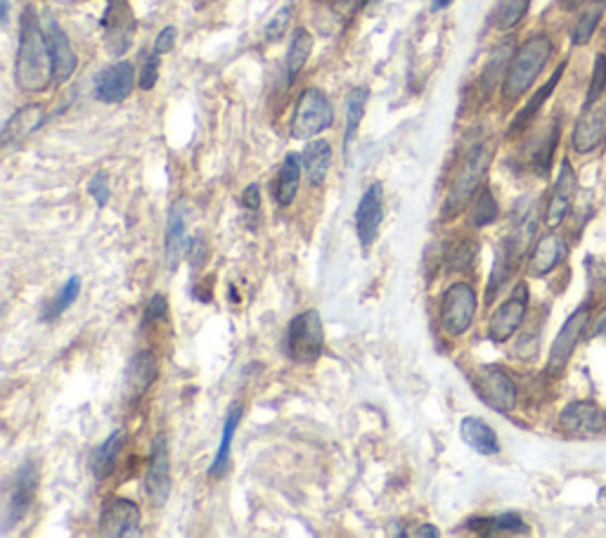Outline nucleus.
<instances>
[{"instance_id": "f257e3e1", "label": "nucleus", "mask_w": 606, "mask_h": 538, "mask_svg": "<svg viewBox=\"0 0 606 538\" xmlns=\"http://www.w3.org/2000/svg\"><path fill=\"white\" fill-rule=\"evenodd\" d=\"M15 81L24 93H43L55 81L48 38H45L34 8L24 10L19 19Z\"/></svg>"}, {"instance_id": "f03ea898", "label": "nucleus", "mask_w": 606, "mask_h": 538, "mask_svg": "<svg viewBox=\"0 0 606 538\" xmlns=\"http://www.w3.org/2000/svg\"><path fill=\"white\" fill-rule=\"evenodd\" d=\"M493 150L488 143H476L464 152V157L457 164L453 181H450L446 204H443V214L448 219L460 216L464 209L469 207V202L474 200V195L483 188V178H486L488 166H491Z\"/></svg>"}, {"instance_id": "7ed1b4c3", "label": "nucleus", "mask_w": 606, "mask_h": 538, "mask_svg": "<svg viewBox=\"0 0 606 538\" xmlns=\"http://www.w3.org/2000/svg\"><path fill=\"white\" fill-rule=\"evenodd\" d=\"M552 41L545 34H535L521 46L512 57L505 81H502V95L505 100H517L533 86L540 72L547 67L552 57Z\"/></svg>"}, {"instance_id": "20e7f679", "label": "nucleus", "mask_w": 606, "mask_h": 538, "mask_svg": "<svg viewBox=\"0 0 606 538\" xmlns=\"http://www.w3.org/2000/svg\"><path fill=\"white\" fill-rule=\"evenodd\" d=\"M325 347V328L315 309H308L296 316L287 328V354L296 363H313L322 356Z\"/></svg>"}, {"instance_id": "39448f33", "label": "nucleus", "mask_w": 606, "mask_h": 538, "mask_svg": "<svg viewBox=\"0 0 606 538\" xmlns=\"http://www.w3.org/2000/svg\"><path fill=\"white\" fill-rule=\"evenodd\" d=\"M334 124V107L325 93L308 88L301 93L292 117V136L296 140H311Z\"/></svg>"}, {"instance_id": "423d86ee", "label": "nucleus", "mask_w": 606, "mask_h": 538, "mask_svg": "<svg viewBox=\"0 0 606 538\" xmlns=\"http://www.w3.org/2000/svg\"><path fill=\"white\" fill-rule=\"evenodd\" d=\"M474 389L479 399L495 413H512L517 408L519 389L512 377L500 365H481L474 375Z\"/></svg>"}, {"instance_id": "0eeeda50", "label": "nucleus", "mask_w": 606, "mask_h": 538, "mask_svg": "<svg viewBox=\"0 0 606 538\" xmlns=\"http://www.w3.org/2000/svg\"><path fill=\"white\" fill-rule=\"evenodd\" d=\"M590 325V301L580 304L576 311L566 318V323L559 330V335L554 337L552 347H550V356H547V368L545 373L550 377H559L564 375L566 365H569L573 351L580 344V339L585 337Z\"/></svg>"}, {"instance_id": "6e6552de", "label": "nucleus", "mask_w": 606, "mask_h": 538, "mask_svg": "<svg viewBox=\"0 0 606 538\" xmlns=\"http://www.w3.org/2000/svg\"><path fill=\"white\" fill-rule=\"evenodd\" d=\"M476 309H479V297L469 283H455L443 292L441 299V325L450 337H462L472 328Z\"/></svg>"}, {"instance_id": "1a4fd4ad", "label": "nucleus", "mask_w": 606, "mask_h": 538, "mask_svg": "<svg viewBox=\"0 0 606 538\" xmlns=\"http://www.w3.org/2000/svg\"><path fill=\"white\" fill-rule=\"evenodd\" d=\"M528 285L519 283L514 287V292L509 294L507 301L495 309L491 316V323H488V339L495 344H505L517 335V330L524 325L526 313H528Z\"/></svg>"}, {"instance_id": "9d476101", "label": "nucleus", "mask_w": 606, "mask_h": 538, "mask_svg": "<svg viewBox=\"0 0 606 538\" xmlns=\"http://www.w3.org/2000/svg\"><path fill=\"white\" fill-rule=\"evenodd\" d=\"M557 427L566 437L592 439L606 432V411L595 401H571L559 413Z\"/></svg>"}, {"instance_id": "9b49d317", "label": "nucleus", "mask_w": 606, "mask_h": 538, "mask_svg": "<svg viewBox=\"0 0 606 538\" xmlns=\"http://www.w3.org/2000/svg\"><path fill=\"white\" fill-rule=\"evenodd\" d=\"M145 493L152 508H164L171 496V458L166 434H157L150 448V465L145 475Z\"/></svg>"}, {"instance_id": "f8f14e48", "label": "nucleus", "mask_w": 606, "mask_h": 538, "mask_svg": "<svg viewBox=\"0 0 606 538\" xmlns=\"http://www.w3.org/2000/svg\"><path fill=\"white\" fill-rule=\"evenodd\" d=\"M38 479H41V475H38V465L34 460H27V463L19 465L15 484H12L8 503H5L3 510V531H10L17 522H22L24 517H27L29 508L34 505Z\"/></svg>"}, {"instance_id": "ddd939ff", "label": "nucleus", "mask_w": 606, "mask_h": 538, "mask_svg": "<svg viewBox=\"0 0 606 538\" xmlns=\"http://www.w3.org/2000/svg\"><path fill=\"white\" fill-rule=\"evenodd\" d=\"M105 43L109 55L121 57L131 48L135 34V15L128 0H107V10L102 15Z\"/></svg>"}, {"instance_id": "4468645a", "label": "nucleus", "mask_w": 606, "mask_h": 538, "mask_svg": "<svg viewBox=\"0 0 606 538\" xmlns=\"http://www.w3.org/2000/svg\"><path fill=\"white\" fill-rule=\"evenodd\" d=\"M143 515L140 508L128 498H107L100 510V534L107 538H128L140 536Z\"/></svg>"}, {"instance_id": "2eb2a0df", "label": "nucleus", "mask_w": 606, "mask_h": 538, "mask_svg": "<svg viewBox=\"0 0 606 538\" xmlns=\"http://www.w3.org/2000/svg\"><path fill=\"white\" fill-rule=\"evenodd\" d=\"M576 192H578V176H576V171H573L571 159L564 157L562 166H559L557 183H554L550 202H547V209H545V226L547 228L554 230V228L562 226L573 207V200H576Z\"/></svg>"}, {"instance_id": "dca6fc26", "label": "nucleus", "mask_w": 606, "mask_h": 538, "mask_svg": "<svg viewBox=\"0 0 606 538\" xmlns=\"http://www.w3.org/2000/svg\"><path fill=\"white\" fill-rule=\"evenodd\" d=\"M135 86V67L131 62L121 60L109 64L107 69H102L95 79V98L105 105H119L124 102L128 95L133 93Z\"/></svg>"}, {"instance_id": "f3484780", "label": "nucleus", "mask_w": 606, "mask_h": 538, "mask_svg": "<svg viewBox=\"0 0 606 538\" xmlns=\"http://www.w3.org/2000/svg\"><path fill=\"white\" fill-rule=\"evenodd\" d=\"M606 143V107L592 105L583 107V114L573 126L571 147L578 155H590V152L599 150Z\"/></svg>"}, {"instance_id": "a211bd4d", "label": "nucleus", "mask_w": 606, "mask_h": 538, "mask_svg": "<svg viewBox=\"0 0 606 538\" xmlns=\"http://www.w3.org/2000/svg\"><path fill=\"white\" fill-rule=\"evenodd\" d=\"M384 221V190L379 183H372L360 197L356 209V233L363 247H370L377 240Z\"/></svg>"}, {"instance_id": "6ab92c4d", "label": "nucleus", "mask_w": 606, "mask_h": 538, "mask_svg": "<svg viewBox=\"0 0 606 538\" xmlns=\"http://www.w3.org/2000/svg\"><path fill=\"white\" fill-rule=\"evenodd\" d=\"M45 38H48L50 60H53L55 83L62 86V83H67L74 76L76 67H79V57H76L72 43H69L67 34H64L55 19H50L48 27H45Z\"/></svg>"}, {"instance_id": "aec40b11", "label": "nucleus", "mask_w": 606, "mask_h": 538, "mask_svg": "<svg viewBox=\"0 0 606 538\" xmlns=\"http://www.w3.org/2000/svg\"><path fill=\"white\" fill-rule=\"evenodd\" d=\"M569 254V247L562 235L547 233L540 240H535V247L531 256H528V275L531 278H545L557 268Z\"/></svg>"}, {"instance_id": "412c9836", "label": "nucleus", "mask_w": 606, "mask_h": 538, "mask_svg": "<svg viewBox=\"0 0 606 538\" xmlns=\"http://www.w3.org/2000/svg\"><path fill=\"white\" fill-rule=\"evenodd\" d=\"M535 228H538V214H535L533 204H526L524 209H517V216H514L512 228H509L505 245H502V252L507 254L509 261L517 264L521 256L531 249Z\"/></svg>"}, {"instance_id": "4be33fe9", "label": "nucleus", "mask_w": 606, "mask_h": 538, "mask_svg": "<svg viewBox=\"0 0 606 538\" xmlns=\"http://www.w3.org/2000/svg\"><path fill=\"white\" fill-rule=\"evenodd\" d=\"M157 377H159V363L154 351H140V354H135L126 373V399L138 403L147 392H150V387L157 382Z\"/></svg>"}, {"instance_id": "5701e85b", "label": "nucleus", "mask_w": 606, "mask_h": 538, "mask_svg": "<svg viewBox=\"0 0 606 538\" xmlns=\"http://www.w3.org/2000/svg\"><path fill=\"white\" fill-rule=\"evenodd\" d=\"M185 221H188V204H185V200H178L169 211V226H166V242H164L166 268H169L171 273L178 268L183 249L188 247V238H185Z\"/></svg>"}, {"instance_id": "b1692460", "label": "nucleus", "mask_w": 606, "mask_h": 538, "mask_svg": "<svg viewBox=\"0 0 606 538\" xmlns=\"http://www.w3.org/2000/svg\"><path fill=\"white\" fill-rule=\"evenodd\" d=\"M514 53H517V50H514V38H505V41H500L498 46L493 48V53H491V57H488L486 67H483V72H481L483 98H491V95L498 91L500 83L505 81Z\"/></svg>"}, {"instance_id": "393cba45", "label": "nucleus", "mask_w": 606, "mask_h": 538, "mask_svg": "<svg viewBox=\"0 0 606 538\" xmlns=\"http://www.w3.org/2000/svg\"><path fill=\"white\" fill-rule=\"evenodd\" d=\"M43 107L41 105H24L12 114V117L5 121L3 133H0V145L3 147H12L17 143H22L24 138H29L36 128H41L43 124Z\"/></svg>"}, {"instance_id": "a878e982", "label": "nucleus", "mask_w": 606, "mask_h": 538, "mask_svg": "<svg viewBox=\"0 0 606 538\" xmlns=\"http://www.w3.org/2000/svg\"><path fill=\"white\" fill-rule=\"evenodd\" d=\"M460 437L479 456H498L500 453V441L495 429L486 420L474 418V415L460 422Z\"/></svg>"}, {"instance_id": "bb28decb", "label": "nucleus", "mask_w": 606, "mask_h": 538, "mask_svg": "<svg viewBox=\"0 0 606 538\" xmlns=\"http://www.w3.org/2000/svg\"><path fill=\"white\" fill-rule=\"evenodd\" d=\"M126 439H128V434L124 432V429H114V432L109 434V437L102 441L98 448H95L93 463H90V470H93L95 479H100L102 482V479L114 475L116 460H119L121 451H124Z\"/></svg>"}, {"instance_id": "cd10ccee", "label": "nucleus", "mask_w": 606, "mask_h": 538, "mask_svg": "<svg viewBox=\"0 0 606 538\" xmlns=\"http://www.w3.org/2000/svg\"><path fill=\"white\" fill-rule=\"evenodd\" d=\"M301 159H303V174H306L308 183H311L313 188H320V185L325 183L327 174H330L332 145L327 143V140H313V143L306 145Z\"/></svg>"}, {"instance_id": "c85d7f7f", "label": "nucleus", "mask_w": 606, "mask_h": 538, "mask_svg": "<svg viewBox=\"0 0 606 538\" xmlns=\"http://www.w3.org/2000/svg\"><path fill=\"white\" fill-rule=\"evenodd\" d=\"M564 69H566V62L559 64V67L554 69V74L550 76V79H547V81L543 83V88H538V91L533 93V98L528 100L524 107H521L517 117H514L512 124H509V133H519V131H524V128H526L528 124H531V121H533L535 117H538V112L543 110V105H545V102L550 100V95L554 93V88H557V83L562 81Z\"/></svg>"}, {"instance_id": "c756f323", "label": "nucleus", "mask_w": 606, "mask_h": 538, "mask_svg": "<svg viewBox=\"0 0 606 538\" xmlns=\"http://www.w3.org/2000/svg\"><path fill=\"white\" fill-rule=\"evenodd\" d=\"M242 415H244V406H242V403H232V406L228 408V415H225V422H223L221 444H218L214 463H211V467H209V475L211 477H223L225 472H228L232 441H235V432H237V427H240Z\"/></svg>"}, {"instance_id": "7c9ffc66", "label": "nucleus", "mask_w": 606, "mask_h": 538, "mask_svg": "<svg viewBox=\"0 0 606 538\" xmlns=\"http://www.w3.org/2000/svg\"><path fill=\"white\" fill-rule=\"evenodd\" d=\"M559 136H562V124H559V119H554L550 126H547V131L535 140L533 150H531V169L538 176L547 178L550 176L552 169V159H554V150H557Z\"/></svg>"}, {"instance_id": "2f4dec72", "label": "nucleus", "mask_w": 606, "mask_h": 538, "mask_svg": "<svg viewBox=\"0 0 606 538\" xmlns=\"http://www.w3.org/2000/svg\"><path fill=\"white\" fill-rule=\"evenodd\" d=\"M301 171H303V159L299 155H287L282 162L280 174H277V185H275V197L280 207H289L294 202L296 192L301 185Z\"/></svg>"}, {"instance_id": "473e14b6", "label": "nucleus", "mask_w": 606, "mask_h": 538, "mask_svg": "<svg viewBox=\"0 0 606 538\" xmlns=\"http://www.w3.org/2000/svg\"><path fill=\"white\" fill-rule=\"evenodd\" d=\"M469 529L481 536H498V534H526L528 527L517 512H505L498 517H486V520H472Z\"/></svg>"}, {"instance_id": "72a5a7b5", "label": "nucleus", "mask_w": 606, "mask_h": 538, "mask_svg": "<svg viewBox=\"0 0 606 538\" xmlns=\"http://www.w3.org/2000/svg\"><path fill=\"white\" fill-rule=\"evenodd\" d=\"M313 53V36L308 34L306 29H296L292 41H289V50H287V79L292 83L296 76L303 72L306 67L308 57Z\"/></svg>"}, {"instance_id": "f704fd0d", "label": "nucleus", "mask_w": 606, "mask_h": 538, "mask_svg": "<svg viewBox=\"0 0 606 538\" xmlns=\"http://www.w3.org/2000/svg\"><path fill=\"white\" fill-rule=\"evenodd\" d=\"M79 294H81V278L79 275H72V278L64 283L60 294H55V297L45 304V309H43L45 323H53V320L60 318L64 311L72 309L74 301L79 299Z\"/></svg>"}, {"instance_id": "c9c22d12", "label": "nucleus", "mask_w": 606, "mask_h": 538, "mask_svg": "<svg viewBox=\"0 0 606 538\" xmlns=\"http://www.w3.org/2000/svg\"><path fill=\"white\" fill-rule=\"evenodd\" d=\"M365 105H367V88H356L348 95L346 102V133H344V152L348 155V147H351L353 138H356L360 121L365 117Z\"/></svg>"}, {"instance_id": "e433bc0d", "label": "nucleus", "mask_w": 606, "mask_h": 538, "mask_svg": "<svg viewBox=\"0 0 606 538\" xmlns=\"http://www.w3.org/2000/svg\"><path fill=\"white\" fill-rule=\"evenodd\" d=\"M602 15H604V5L597 3V0H595V3H592L590 8L578 17L576 27H573V31H571L573 46H576V48L588 46V43L592 41V36H595L599 22H602Z\"/></svg>"}, {"instance_id": "4c0bfd02", "label": "nucleus", "mask_w": 606, "mask_h": 538, "mask_svg": "<svg viewBox=\"0 0 606 538\" xmlns=\"http://www.w3.org/2000/svg\"><path fill=\"white\" fill-rule=\"evenodd\" d=\"M528 8H531V0H498L493 12L495 27L500 31L514 29L526 17Z\"/></svg>"}, {"instance_id": "58836bf2", "label": "nucleus", "mask_w": 606, "mask_h": 538, "mask_svg": "<svg viewBox=\"0 0 606 538\" xmlns=\"http://www.w3.org/2000/svg\"><path fill=\"white\" fill-rule=\"evenodd\" d=\"M498 202H495L493 190L488 188V185H483L479 190V195H476L474 200V209H472V226L474 228H486L491 226V223L498 221Z\"/></svg>"}, {"instance_id": "ea45409f", "label": "nucleus", "mask_w": 606, "mask_h": 538, "mask_svg": "<svg viewBox=\"0 0 606 538\" xmlns=\"http://www.w3.org/2000/svg\"><path fill=\"white\" fill-rule=\"evenodd\" d=\"M606 91V55L599 53L595 57V64H592V76L588 83V95H585L583 107H592L602 100V95Z\"/></svg>"}, {"instance_id": "a19ab883", "label": "nucleus", "mask_w": 606, "mask_h": 538, "mask_svg": "<svg viewBox=\"0 0 606 538\" xmlns=\"http://www.w3.org/2000/svg\"><path fill=\"white\" fill-rule=\"evenodd\" d=\"M476 259V245L472 240H464L453 249V254L448 256L450 271H469L474 266Z\"/></svg>"}, {"instance_id": "79ce46f5", "label": "nucleus", "mask_w": 606, "mask_h": 538, "mask_svg": "<svg viewBox=\"0 0 606 538\" xmlns=\"http://www.w3.org/2000/svg\"><path fill=\"white\" fill-rule=\"evenodd\" d=\"M289 22H292V8H280L270 17V22L266 24V38L268 41H280L285 36V31L289 29Z\"/></svg>"}, {"instance_id": "37998d69", "label": "nucleus", "mask_w": 606, "mask_h": 538, "mask_svg": "<svg viewBox=\"0 0 606 538\" xmlns=\"http://www.w3.org/2000/svg\"><path fill=\"white\" fill-rule=\"evenodd\" d=\"M88 195L93 197L95 204H98L100 209H105L109 204V197H112V188H109V181H107V174L105 171H100V174H95L93 178H90L88 183Z\"/></svg>"}, {"instance_id": "c03bdc74", "label": "nucleus", "mask_w": 606, "mask_h": 538, "mask_svg": "<svg viewBox=\"0 0 606 538\" xmlns=\"http://www.w3.org/2000/svg\"><path fill=\"white\" fill-rule=\"evenodd\" d=\"M159 57L157 53L147 55L145 62H143V69H140V76H138V86L143 88V91H152L154 86H157V79H159Z\"/></svg>"}, {"instance_id": "a18cd8bd", "label": "nucleus", "mask_w": 606, "mask_h": 538, "mask_svg": "<svg viewBox=\"0 0 606 538\" xmlns=\"http://www.w3.org/2000/svg\"><path fill=\"white\" fill-rule=\"evenodd\" d=\"M169 316V301H166L164 294H154V297L147 301V309L143 316V323H154V320H164Z\"/></svg>"}, {"instance_id": "49530a36", "label": "nucleus", "mask_w": 606, "mask_h": 538, "mask_svg": "<svg viewBox=\"0 0 606 538\" xmlns=\"http://www.w3.org/2000/svg\"><path fill=\"white\" fill-rule=\"evenodd\" d=\"M176 36H178V29L173 27V24H169V27L161 29L159 36H157V41H154L152 53H157V55L171 53L173 46H176Z\"/></svg>"}, {"instance_id": "de8ad7c7", "label": "nucleus", "mask_w": 606, "mask_h": 538, "mask_svg": "<svg viewBox=\"0 0 606 538\" xmlns=\"http://www.w3.org/2000/svg\"><path fill=\"white\" fill-rule=\"evenodd\" d=\"M185 249H188V254H190L192 268H202L206 256H209V247H206V242L202 238H192Z\"/></svg>"}, {"instance_id": "09e8293b", "label": "nucleus", "mask_w": 606, "mask_h": 538, "mask_svg": "<svg viewBox=\"0 0 606 538\" xmlns=\"http://www.w3.org/2000/svg\"><path fill=\"white\" fill-rule=\"evenodd\" d=\"M242 204L247 207L249 211H259L261 207V188L256 183H251L247 190H244L242 195Z\"/></svg>"}, {"instance_id": "8fccbe9b", "label": "nucleus", "mask_w": 606, "mask_h": 538, "mask_svg": "<svg viewBox=\"0 0 606 538\" xmlns=\"http://www.w3.org/2000/svg\"><path fill=\"white\" fill-rule=\"evenodd\" d=\"M441 531H438L434 524H422V527H417L415 531H412V536H419V538H436Z\"/></svg>"}, {"instance_id": "3c124183", "label": "nucleus", "mask_w": 606, "mask_h": 538, "mask_svg": "<svg viewBox=\"0 0 606 538\" xmlns=\"http://www.w3.org/2000/svg\"><path fill=\"white\" fill-rule=\"evenodd\" d=\"M450 3H453V0H434V3H431V10H434V12L436 10H446Z\"/></svg>"}, {"instance_id": "603ef678", "label": "nucleus", "mask_w": 606, "mask_h": 538, "mask_svg": "<svg viewBox=\"0 0 606 538\" xmlns=\"http://www.w3.org/2000/svg\"><path fill=\"white\" fill-rule=\"evenodd\" d=\"M583 3H585V0H564V10H576Z\"/></svg>"}, {"instance_id": "864d4df0", "label": "nucleus", "mask_w": 606, "mask_h": 538, "mask_svg": "<svg viewBox=\"0 0 606 538\" xmlns=\"http://www.w3.org/2000/svg\"><path fill=\"white\" fill-rule=\"evenodd\" d=\"M597 335H606V311L599 316V325H597Z\"/></svg>"}, {"instance_id": "5fc2aeb1", "label": "nucleus", "mask_w": 606, "mask_h": 538, "mask_svg": "<svg viewBox=\"0 0 606 538\" xmlns=\"http://www.w3.org/2000/svg\"><path fill=\"white\" fill-rule=\"evenodd\" d=\"M8 15H10V0H3V15H0L3 24H8Z\"/></svg>"}, {"instance_id": "6e6d98bb", "label": "nucleus", "mask_w": 606, "mask_h": 538, "mask_svg": "<svg viewBox=\"0 0 606 538\" xmlns=\"http://www.w3.org/2000/svg\"><path fill=\"white\" fill-rule=\"evenodd\" d=\"M597 503H599V505H602V508L606 510V486H604V489H602V491H599V493H597Z\"/></svg>"}, {"instance_id": "4d7b16f0", "label": "nucleus", "mask_w": 606, "mask_h": 538, "mask_svg": "<svg viewBox=\"0 0 606 538\" xmlns=\"http://www.w3.org/2000/svg\"><path fill=\"white\" fill-rule=\"evenodd\" d=\"M597 3H602V5H606V0H597Z\"/></svg>"}]
</instances>
